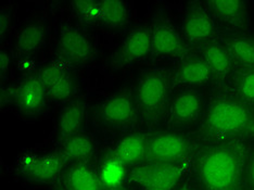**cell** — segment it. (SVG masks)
I'll return each instance as SVG.
<instances>
[{
	"mask_svg": "<svg viewBox=\"0 0 254 190\" xmlns=\"http://www.w3.org/2000/svg\"><path fill=\"white\" fill-rule=\"evenodd\" d=\"M247 150L244 139L215 141L195 154L194 168L203 190H232L242 186Z\"/></svg>",
	"mask_w": 254,
	"mask_h": 190,
	"instance_id": "cell-1",
	"label": "cell"
},
{
	"mask_svg": "<svg viewBox=\"0 0 254 190\" xmlns=\"http://www.w3.org/2000/svg\"><path fill=\"white\" fill-rule=\"evenodd\" d=\"M202 128L212 142L254 136V107L238 96L216 95L205 108Z\"/></svg>",
	"mask_w": 254,
	"mask_h": 190,
	"instance_id": "cell-2",
	"label": "cell"
},
{
	"mask_svg": "<svg viewBox=\"0 0 254 190\" xmlns=\"http://www.w3.org/2000/svg\"><path fill=\"white\" fill-rule=\"evenodd\" d=\"M173 78L162 68L149 71L138 80L135 100L138 113L147 122H155L169 110Z\"/></svg>",
	"mask_w": 254,
	"mask_h": 190,
	"instance_id": "cell-3",
	"label": "cell"
},
{
	"mask_svg": "<svg viewBox=\"0 0 254 190\" xmlns=\"http://www.w3.org/2000/svg\"><path fill=\"white\" fill-rule=\"evenodd\" d=\"M47 91L37 76H27L11 86V88L1 91V105L15 106L25 115H36L43 110L47 99Z\"/></svg>",
	"mask_w": 254,
	"mask_h": 190,
	"instance_id": "cell-4",
	"label": "cell"
},
{
	"mask_svg": "<svg viewBox=\"0 0 254 190\" xmlns=\"http://www.w3.org/2000/svg\"><path fill=\"white\" fill-rule=\"evenodd\" d=\"M190 153V143L184 135L162 131L147 136L146 161L161 164H181Z\"/></svg>",
	"mask_w": 254,
	"mask_h": 190,
	"instance_id": "cell-5",
	"label": "cell"
},
{
	"mask_svg": "<svg viewBox=\"0 0 254 190\" xmlns=\"http://www.w3.org/2000/svg\"><path fill=\"white\" fill-rule=\"evenodd\" d=\"M183 170L180 164H161L145 161L129 173V180L145 189L173 190L181 181Z\"/></svg>",
	"mask_w": 254,
	"mask_h": 190,
	"instance_id": "cell-6",
	"label": "cell"
},
{
	"mask_svg": "<svg viewBox=\"0 0 254 190\" xmlns=\"http://www.w3.org/2000/svg\"><path fill=\"white\" fill-rule=\"evenodd\" d=\"M60 152L49 154H27L20 161V171L27 180L37 183H56L64 165Z\"/></svg>",
	"mask_w": 254,
	"mask_h": 190,
	"instance_id": "cell-7",
	"label": "cell"
},
{
	"mask_svg": "<svg viewBox=\"0 0 254 190\" xmlns=\"http://www.w3.org/2000/svg\"><path fill=\"white\" fill-rule=\"evenodd\" d=\"M58 50L62 59L72 64H83L94 57V48L88 37L74 26H63L58 38Z\"/></svg>",
	"mask_w": 254,
	"mask_h": 190,
	"instance_id": "cell-8",
	"label": "cell"
},
{
	"mask_svg": "<svg viewBox=\"0 0 254 190\" xmlns=\"http://www.w3.org/2000/svg\"><path fill=\"white\" fill-rule=\"evenodd\" d=\"M151 54V27L140 26L131 30L123 39L113 60L115 70L141 60Z\"/></svg>",
	"mask_w": 254,
	"mask_h": 190,
	"instance_id": "cell-9",
	"label": "cell"
},
{
	"mask_svg": "<svg viewBox=\"0 0 254 190\" xmlns=\"http://www.w3.org/2000/svg\"><path fill=\"white\" fill-rule=\"evenodd\" d=\"M183 37L190 45L203 46L213 42L216 35V23L210 11L203 8H193L185 16Z\"/></svg>",
	"mask_w": 254,
	"mask_h": 190,
	"instance_id": "cell-10",
	"label": "cell"
},
{
	"mask_svg": "<svg viewBox=\"0 0 254 190\" xmlns=\"http://www.w3.org/2000/svg\"><path fill=\"white\" fill-rule=\"evenodd\" d=\"M203 110V98L195 89H184L173 97L169 111L174 126H187L194 123Z\"/></svg>",
	"mask_w": 254,
	"mask_h": 190,
	"instance_id": "cell-11",
	"label": "cell"
},
{
	"mask_svg": "<svg viewBox=\"0 0 254 190\" xmlns=\"http://www.w3.org/2000/svg\"><path fill=\"white\" fill-rule=\"evenodd\" d=\"M138 109L135 97L120 93L109 97L100 109L101 120L110 126H126L136 122Z\"/></svg>",
	"mask_w": 254,
	"mask_h": 190,
	"instance_id": "cell-12",
	"label": "cell"
},
{
	"mask_svg": "<svg viewBox=\"0 0 254 190\" xmlns=\"http://www.w3.org/2000/svg\"><path fill=\"white\" fill-rule=\"evenodd\" d=\"M186 50L182 34L167 22L159 21L151 26V55L154 57H175Z\"/></svg>",
	"mask_w": 254,
	"mask_h": 190,
	"instance_id": "cell-13",
	"label": "cell"
},
{
	"mask_svg": "<svg viewBox=\"0 0 254 190\" xmlns=\"http://www.w3.org/2000/svg\"><path fill=\"white\" fill-rule=\"evenodd\" d=\"M173 78V84L186 86V87H198L206 85L212 79V73L203 57H187L178 64Z\"/></svg>",
	"mask_w": 254,
	"mask_h": 190,
	"instance_id": "cell-14",
	"label": "cell"
},
{
	"mask_svg": "<svg viewBox=\"0 0 254 190\" xmlns=\"http://www.w3.org/2000/svg\"><path fill=\"white\" fill-rule=\"evenodd\" d=\"M210 12L226 25L234 30L245 31L249 26L246 3L240 0H214L206 2Z\"/></svg>",
	"mask_w": 254,
	"mask_h": 190,
	"instance_id": "cell-15",
	"label": "cell"
},
{
	"mask_svg": "<svg viewBox=\"0 0 254 190\" xmlns=\"http://www.w3.org/2000/svg\"><path fill=\"white\" fill-rule=\"evenodd\" d=\"M201 56L209 65L212 78L218 83L224 82L233 71L234 62L224 43L210 42L201 47Z\"/></svg>",
	"mask_w": 254,
	"mask_h": 190,
	"instance_id": "cell-16",
	"label": "cell"
},
{
	"mask_svg": "<svg viewBox=\"0 0 254 190\" xmlns=\"http://www.w3.org/2000/svg\"><path fill=\"white\" fill-rule=\"evenodd\" d=\"M113 157L125 165H138L146 161L147 136L131 134L123 137L113 150Z\"/></svg>",
	"mask_w": 254,
	"mask_h": 190,
	"instance_id": "cell-17",
	"label": "cell"
},
{
	"mask_svg": "<svg viewBox=\"0 0 254 190\" xmlns=\"http://www.w3.org/2000/svg\"><path fill=\"white\" fill-rule=\"evenodd\" d=\"M84 113L85 105L80 99L74 100L64 107L58 120V136L61 142L80 134Z\"/></svg>",
	"mask_w": 254,
	"mask_h": 190,
	"instance_id": "cell-18",
	"label": "cell"
},
{
	"mask_svg": "<svg viewBox=\"0 0 254 190\" xmlns=\"http://www.w3.org/2000/svg\"><path fill=\"white\" fill-rule=\"evenodd\" d=\"M68 190H103L98 173L87 163H73L65 174Z\"/></svg>",
	"mask_w": 254,
	"mask_h": 190,
	"instance_id": "cell-19",
	"label": "cell"
},
{
	"mask_svg": "<svg viewBox=\"0 0 254 190\" xmlns=\"http://www.w3.org/2000/svg\"><path fill=\"white\" fill-rule=\"evenodd\" d=\"M224 45L232 57L234 66L244 68L246 72L254 70V38L234 36L225 39Z\"/></svg>",
	"mask_w": 254,
	"mask_h": 190,
	"instance_id": "cell-20",
	"label": "cell"
},
{
	"mask_svg": "<svg viewBox=\"0 0 254 190\" xmlns=\"http://www.w3.org/2000/svg\"><path fill=\"white\" fill-rule=\"evenodd\" d=\"M60 154L64 163H86L94 155L95 146L84 134H78L61 142Z\"/></svg>",
	"mask_w": 254,
	"mask_h": 190,
	"instance_id": "cell-21",
	"label": "cell"
},
{
	"mask_svg": "<svg viewBox=\"0 0 254 190\" xmlns=\"http://www.w3.org/2000/svg\"><path fill=\"white\" fill-rule=\"evenodd\" d=\"M46 38V28L39 23H33L20 32L15 40L14 54L16 58H23L40 48Z\"/></svg>",
	"mask_w": 254,
	"mask_h": 190,
	"instance_id": "cell-22",
	"label": "cell"
},
{
	"mask_svg": "<svg viewBox=\"0 0 254 190\" xmlns=\"http://www.w3.org/2000/svg\"><path fill=\"white\" fill-rule=\"evenodd\" d=\"M127 165L115 157L108 158L98 171V176L103 190H113L121 188L127 174Z\"/></svg>",
	"mask_w": 254,
	"mask_h": 190,
	"instance_id": "cell-23",
	"label": "cell"
},
{
	"mask_svg": "<svg viewBox=\"0 0 254 190\" xmlns=\"http://www.w3.org/2000/svg\"><path fill=\"white\" fill-rule=\"evenodd\" d=\"M68 75H71V72L70 68H68L67 62H65L64 60H54L40 68L38 77L46 91L48 93L51 88H54L56 85L62 82Z\"/></svg>",
	"mask_w": 254,
	"mask_h": 190,
	"instance_id": "cell-24",
	"label": "cell"
},
{
	"mask_svg": "<svg viewBox=\"0 0 254 190\" xmlns=\"http://www.w3.org/2000/svg\"><path fill=\"white\" fill-rule=\"evenodd\" d=\"M101 22L109 27L123 26L128 19V9L127 4L119 0L113 1H100Z\"/></svg>",
	"mask_w": 254,
	"mask_h": 190,
	"instance_id": "cell-25",
	"label": "cell"
},
{
	"mask_svg": "<svg viewBox=\"0 0 254 190\" xmlns=\"http://www.w3.org/2000/svg\"><path fill=\"white\" fill-rule=\"evenodd\" d=\"M74 9L79 19L86 23L101 21L100 1H75Z\"/></svg>",
	"mask_w": 254,
	"mask_h": 190,
	"instance_id": "cell-26",
	"label": "cell"
},
{
	"mask_svg": "<svg viewBox=\"0 0 254 190\" xmlns=\"http://www.w3.org/2000/svg\"><path fill=\"white\" fill-rule=\"evenodd\" d=\"M238 97L247 105L254 107V70L246 72L237 86Z\"/></svg>",
	"mask_w": 254,
	"mask_h": 190,
	"instance_id": "cell-27",
	"label": "cell"
},
{
	"mask_svg": "<svg viewBox=\"0 0 254 190\" xmlns=\"http://www.w3.org/2000/svg\"><path fill=\"white\" fill-rule=\"evenodd\" d=\"M74 80L72 78V75H68L64 79L60 82L58 85H56L54 88H51L47 95L51 99L57 101H66L74 94Z\"/></svg>",
	"mask_w": 254,
	"mask_h": 190,
	"instance_id": "cell-28",
	"label": "cell"
},
{
	"mask_svg": "<svg viewBox=\"0 0 254 190\" xmlns=\"http://www.w3.org/2000/svg\"><path fill=\"white\" fill-rule=\"evenodd\" d=\"M10 64H11V57L9 53L7 50H1V53H0V65H1L0 76H1V83L4 82L5 78L8 76Z\"/></svg>",
	"mask_w": 254,
	"mask_h": 190,
	"instance_id": "cell-29",
	"label": "cell"
},
{
	"mask_svg": "<svg viewBox=\"0 0 254 190\" xmlns=\"http://www.w3.org/2000/svg\"><path fill=\"white\" fill-rule=\"evenodd\" d=\"M246 176L251 190H254V148L250 152L246 164Z\"/></svg>",
	"mask_w": 254,
	"mask_h": 190,
	"instance_id": "cell-30",
	"label": "cell"
},
{
	"mask_svg": "<svg viewBox=\"0 0 254 190\" xmlns=\"http://www.w3.org/2000/svg\"><path fill=\"white\" fill-rule=\"evenodd\" d=\"M11 24V13L8 10H1L0 13V35H1V39L7 35L9 31V27Z\"/></svg>",
	"mask_w": 254,
	"mask_h": 190,
	"instance_id": "cell-31",
	"label": "cell"
},
{
	"mask_svg": "<svg viewBox=\"0 0 254 190\" xmlns=\"http://www.w3.org/2000/svg\"><path fill=\"white\" fill-rule=\"evenodd\" d=\"M55 190H68V189H67V187L65 186V184H63V185H58V186H56Z\"/></svg>",
	"mask_w": 254,
	"mask_h": 190,
	"instance_id": "cell-32",
	"label": "cell"
},
{
	"mask_svg": "<svg viewBox=\"0 0 254 190\" xmlns=\"http://www.w3.org/2000/svg\"><path fill=\"white\" fill-rule=\"evenodd\" d=\"M178 190H193V189L188 187V186H183V187H181V188H178Z\"/></svg>",
	"mask_w": 254,
	"mask_h": 190,
	"instance_id": "cell-33",
	"label": "cell"
},
{
	"mask_svg": "<svg viewBox=\"0 0 254 190\" xmlns=\"http://www.w3.org/2000/svg\"><path fill=\"white\" fill-rule=\"evenodd\" d=\"M232 190H244V187L240 186V187H237V188H235V189H232Z\"/></svg>",
	"mask_w": 254,
	"mask_h": 190,
	"instance_id": "cell-34",
	"label": "cell"
},
{
	"mask_svg": "<svg viewBox=\"0 0 254 190\" xmlns=\"http://www.w3.org/2000/svg\"><path fill=\"white\" fill-rule=\"evenodd\" d=\"M145 190H166V189H155V188H148V189H145Z\"/></svg>",
	"mask_w": 254,
	"mask_h": 190,
	"instance_id": "cell-35",
	"label": "cell"
},
{
	"mask_svg": "<svg viewBox=\"0 0 254 190\" xmlns=\"http://www.w3.org/2000/svg\"><path fill=\"white\" fill-rule=\"evenodd\" d=\"M113 190H125V189H122V188H118V189H113Z\"/></svg>",
	"mask_w": 254,
	"mask_h": 190,
	"instance_id": "cell-36",
	"label": "cell"
}]
</instances>
